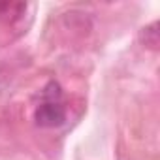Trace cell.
I'll use <instances>...</instances> for the list:
<instances>
[{
	"label": "cell",
	"instance_id": "cell-2",
	"mask_svg": "<svg viewBox=\"0 0 160 160\" xmlns=\"http://www.w3.org/2000/svg\"><path fill=\"white\" fill-rule=\"evenodd\" d=\"M156 23H152L151 27H147V28H143V40H145V45H149V47H152V49H156V45H158V30H156Z\"/></svg>",
	"mask_w": 160,
	"mask_h": 160
},
{
	"label": "cell",
	"instance_id": "cell-1",
	"mask_svg": "<svg viewBox=\"0 0 160 160\" xmlns=\"http://www.w3.org/2000/svg\"><path fill=\"white\" fill-rule=\"evenodd\" d=\"M34 121L42 128H57L66 121V109L60 100H43L34 109Z\"/></svg>",
	"mask_w": 160,
	"mask_h": 160
}]
</instances>
